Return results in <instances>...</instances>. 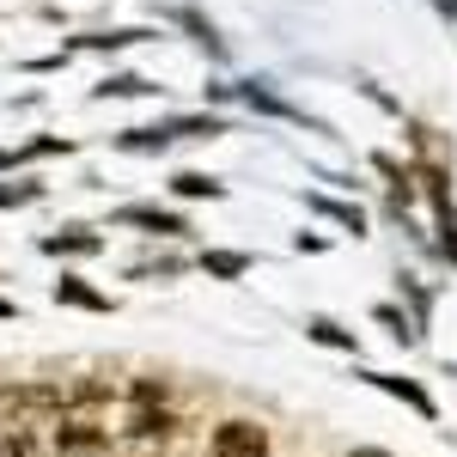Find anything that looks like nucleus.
I'll list each match as a JSON object with an SVG mask.
<instances>
[{
	"label": "nucleus",
	"mask_w": 457,
	"mask_h": 457,
	"mask_svg": "<svg viewBox=\"0 0 457 457\" xmlns=\"http://www.w3.org/2000/svg\"><path fill=\"white\" fill-rule=\"evenodd\" d=\"M360 378H366V385H378L385 396H396V403H409L421 421H439V403H433V396H427L415 378H403V372H360Z\"/></svg>",
	"instance_id": "3"
},
{
	"label": "nucleus",
	"mask_w": 457,
	"mask_h": 457,
	"mask_svg": "<svg viewBox=\"0 0 457 457\" xmlns=\"http://www.w3.org/2000/svg\"><path fill=\"white\" fill-rule=\"evenodd\" d=\"M433 6H439V12H452V19H457V0H433Z\"/></svg>",
	"instance_id": "21"
},
{
	"label": "nucleus",
	"mask_w": 457,
	"mask_h": 457,
	"mask_svg": "<svg viewBox=\"0 0 457 457\" xmlns=\"http://www.w3.org/2000/svg\"><path fill=\"white\" fill-rule=\"evenodd\" d=\"M372 317L385 323V329H390V336H396V342H415V323H409V317L396 312V305H378V312H372Z\"/></svg>",
	"instance_id": "16"
},
{
	"label": "nucleus",
	"mask_w": 457,
	"mask_h": 457,
	"mask_svg": "<svg viewBox=\"0 0 457 457\" xmlns=\"http://www.w3.org/2000/svg\"><path fill=\"white\" fill-rule=\"evenodd\" d=\"M183 202H220L226 195V183L220 177H208V171H177V183H171Z\"/></svg>",
	"instance_id": "8"
},
{
	"label": "nucleus",
	"mask_w": 457,
	"mask_h": 457,
	"mask_svg": "<svg viewBox=\"0 0 457 457\" xmlns=\"http://www.w3.org/2000/svg\"><path fill=\"white\" fill-rule=\"evenodd\" d=\"M43 195V183H0V208H25Z\"/></svg>",
	"instance_id": "17"
},
{
	"label": "nucleus",
	"mask_w": 457,
	"mask_h": 457,
	"mask_svg": "<svg viewBox=\"0 0 457 457\" xmlns=\"http://www.w3.org/2000/svg\"><path fill=\"white\" fill-rule=\"evenodd\" d=\"M305 336H312V342H323V348L360 353V336H353V329H342V323H329V317H312V323H305Z\"/></svg>",
	"instance_id": "9"
},
{
	"label": "nucleus",
	"mask_w": 457,
	"mask_h": 457,
	"mask_svg": "<svg viewBox=\"0 0 457 457\" xmlns=\"http://www.w3.org/2000/svg\"><path fill=\"white\" fill-rule=\"evenodd\" d=\"M348 457H390V452H372V445H360V452H348Z\"/></svg>",
	"instance_id": "19"
},
{
	"label": "nucleus",
	"mask_w": 457,
	"mask_h": 457,
	"mask_svg": "<svg viewBox=\"0 0 457 457\" xmlns=\"http://www.w3.org/2000/svg\"><path fill=\"white\" fill-rule=\"evenodd\" d=\"M0 317H19V305H12V299H0Z\"/></svg>",
	"instance_id": "20"
},
{
	"label": "nucleus",
	"mask_w": 457,
	"mask_h": 457,
	"mask_svg": "<svg viewBox=\"0 0 457 457\" xmlns=\"http://www.w3.org/2000/svg\"><path fill=\"white\" fill-rule=\"evenodd\" d=\"M92 250H104V238L92 226H62L43 238V256H92Z\"/></svg>",
	"instance_id": "6"
},
{
	"label": "nucleus",
	"mask_w": 457,
	"mask_h": 457,
	"mask_svg": "<svg viewBox=\"0 0 457 457\" xmlns=\"http://www.w3.org/2000/svg\"><path fill=\"white\" fill-rule=\"evenodd\" d=\"M146 31H98V37H79V49H129V43H141Z\"/></svg>",
	"instance_id": "15"
},
{
	"label": "nucleus",
	"mask_w": 457,
	"mask_h": 457,
	"mask_svg": "<svg viewBox=\"0 0 457 457\" xmlns=\"http://www.w3.org/2000/svg\"><path fill=\"white\" fill-rule=\"evenodd\" d=\"M12 165H19V153H0V171H12Z\"/></svg>",
	"instance_id": "18"
},
{
	"label": "nucleus",
	"mask_w": 457,
	"mask_h": 457,
	"mask_svg": "<svg viewBox=\"0 0 457 457\" xmlns=\"http://www.w3.org/2000/svg\"><path fill=\"white\" fill-rule=\"evenodd\" d=\"M116 226H141V232H153V238H177V232H189V226H183V213L146 208V202H135V208H116Z\"/></svg>",
	"instance_id": "5"
},
{
	"label": "nucleus",
	"mask_w": 457,
	"mask_h": 457,
	"mask_svg": "<svg viewBox=\"0 0 457 457\" xmlns=\"http://www.w3.org/2000/svg\"><path fill=\"white\" fill-rule=\"evenodd\" d=\"M141 92H153L141 73H110L104 86H92V98H141Z\"/></svg>",
	"instance_id": "12"
},
{
	"label": "nucleus",
	"mask_w": 457,
	"mask_h": 457,
	"mask_svg": "<svg viewBox=\"0 0 457 457\" xmlns=\"http://www.w3.org/2000/svg\"><path fill=\"white\" fill-rule=\"evenodd\" d=\"M208 457H269V427H262V421H245V415H232V421L213 427Z\"/></svg>",
	"instance_id": "1"
},
{
	"label": "nucleus",
	"mask_w": 457,
	"mask_h": 457,
	"mask_svg": "<svg viewBox=\"0 0 457 457\" xmlns=\"http://www.w3.org/2000/svg\"><path fill=\"white\" fill-rule=\"evenodd\" d=\"M421 189H427V202H433V226H439V250L457 262V202H452V189H445V171L439 165H421Z\"/></svg>",
	"instance_id": "2"
},
{
	"label": "nucleus",
	"mask_w": 457,
	"mask_h": 457,
	"mask_svg": "<svg viewBox=\"0 0 457 457\" xmlns=\"http://www.w3.org/2000/svg\"><path fill=\"white\" fill-rule=\"evenodd\" d=\"M202 269L220 275V281H238V275H250V256H245V250H208V256H202Z\"/></svg>",
	"instance_id": "11"
},
{
	"label": "nucleus",
	"mask_w": 457,
	"mask_h": 457,
	"mask_svg": "<svg viewBox=\"0 0 457 457\" xmlns=\"http://www.w3.org/2000/svg\"><path fill=\"white\" fill-rule=\"evenodd\" d=\"M177 19H183V25H189V31H195V43H202V49H208V55H226V43H220V37H213V25H208V19H202V12H195V6H183V12H177Z\"/></svg>",
	"instance_id": "13"
},
{
	"label": "nucleus",
	"mask_w": 457,
	"mask_h": 457,
	"mask_svg": "<svg viewBox=\"0 0 457 457\" xmlns=\"http://www.w3.org/2000/svg\"><path fill=\"white\" fill-rule=\"evenodd\" d=\"M232 98H245L250 110H269V116H281V122H299V129H323V122H312L299 104L275 98V92H269V79H245V86H232Z\"/></svg>",
	"instance_id": "4"
},
{
	"label": "nucleus",
	"mask_w": 457,
	"mask_h": 457,
	"mask_svg": "<svg viewBox=\"0 0 457 457\" xmlns=\"http://www.w3.org/2000/svg\"><path fill=\"white\" fill-rule=\"evenodd\" d=\"M312 208L323 213V220H336V226H348L353 238H360V232H366V213L353 208V202H329V195H312Z\"/></svg>",
	"instance_id": "10"
},
{
	"label": "nucleus",
	"mask_w": 457,
	"mask_h": 457,
	"mask_svg": "<svg viewBox=\"0 0 457 457\" xmlns=\"http://www.w3.org/2000/svg\"><path fill=\"white\" fill-rule=\"evenodd\" d=\"M122 146H129V153H165V146H171V135H165V129H129V135H122Z\"/></svg>",
	"instance_id": "14"
},
{
	"label": "nucleus",
	"mask_w": 457,
	"mask_h": 457,
	"mask_svg": "<svg viewBox=\"0 0 457 457\" xmlns=\"http://www.w3.org/2000/svg\"><path fill=\"white\" fill-rule=\"evenodd\" d=\"M55 305H79V312H110V299L98 293V287H86L79 275H62V281H55Z\"/></svg>",
	"instance_id": "7"
}]
</instances>
